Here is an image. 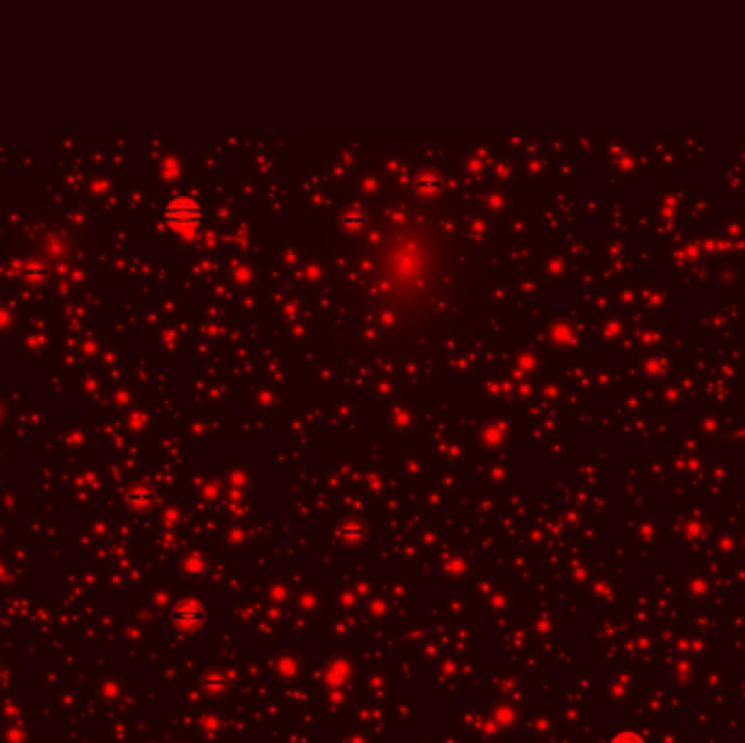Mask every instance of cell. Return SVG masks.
Masks as SVG:
<instances>
[{"instance_id":"obj_3","label":"cell","mask_w":745,"mask_h":743,"mask_svg":"<svg viewBox=\"0 0 745 743\" xmlns=\"http://www.w3.org/2000/svg\"><path fill=\"white\" fill-rule=\"evenodd\" d=\"M610 743H645V739L639 734V732H632V730H623L619 734H615L610 739Z\"/></svg>"},{"instance_id":"obj_4","label":"cell","mask_w":745,"mask_h":743,"mask_svg":"<svg viewBox=\"0 0 745 743\" xmlns=\"http://www.w3.org/2000/svg\"><path fill=\"white\" fill-rule=\"evenodd\" d=\"M440 186V179L434 172H421L419 174V188L421 190H436Z\"/></svg>"},{"instance_id":"obj_1","label":"cell","mask_w":745,"mask_h":743,"mask_svg":"<svg viewBox=\"0 0 745 743\" xmlns=\"http://www.w3.org/2000/svg\"><path fill=\"white\" fill-rule=\"evenodd\" d=\"M201 218H203V212L198 203H194L188 196H177L168 201L164 207V220L172 229H192L201 223Z\"/></svg>"},{"instance_id":"obj_2","label":"cell","mask_w":745,"mask_h":743,"mask_svg":"<svg viewBox=\"0 0 745 743\" xmlns=\"http://www.w3.org/2000/svg\"><path fill=\"white\" fill-rule=\"evenodd\" d=\"M205 621V610L198 604H184L174 608L172 613V623L181 630H194Z\"/></svg>"}]
</instances>
